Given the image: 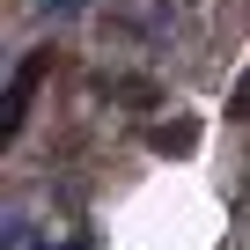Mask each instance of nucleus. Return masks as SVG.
I'll list each match as a JSON object with an SVG mask.
<instances>
[{"mask_svg":"<svg viewBox=\"0 0 250 250\" xmlns=\"http://www.w3.org/2000/svg\"><path fill=\"white\" fill-rule=\"evenodd\" d=\"M155 147H162V155H184V147H191V125H162Z\"/></svg>","mask_w":250,"mask_h":250,"instance_id":"nucleus-1","label":"nucleus"}]
</instances>
